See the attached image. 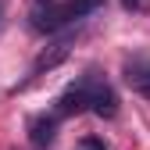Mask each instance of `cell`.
<instances>
[{
    "label": "cell",
    "instance_id": "277c9868",
    "mask_svg": "<svg viewBox=\"0 0 150 150\" xmlns=\"http://www.w3.org/2000/svg\"><path fill=\"white\" fill-rule=\"evenodd\" d=\"M79 111H89V97H86L82 79L75 82V86H68L57 97V115H79Z\"/></svg>",
    "mask_w": 150,
    "mask_h": 150
},
{
    "label": "cell",
    "instance_id": "52a82bcc",
    "mask_svg": "<svg viewBox=\"0 0 150 150\" xmlns=\"http://www.w3.org/2000/svg\"><path fill=\"white\" fill-rule=\"evenodd\" d=\"M143 4H146V0H122L125 11H143Z\"/></svg>",
    "mask_w": 150,
    "mask_h": 150
},
{
    "label": "cell",
    "instance_id": "7a4b0ae2",
    "mask_svg": "<svg viewBox=\"0 0 150 150\" xmlns=\"http://www.w3.org/2000/svg\"><path fill=\"white\" fill-rule=\"evenodd\" d=\"M82 86H86V97H89V111H93V115H100V118H115L118 115V97H115V89L107 86L104 75L86 71L82 75Z\"/></svg>",
    "mask_w": 150,
    "mask_h": 150
},
{
    "label": "cell",
    "instance_id": "8992f818",
    "mask_svg": "<svg viewBox=\"0 0 150 150\" xmlns=\"http://www.w3.org/2000/svg\"><path fill=\"white\" fill-rule=\"evenodd\" d=\"M125 82L132 86L139 97L150 100V64H146V61H132V64H129V68H125Z\"/></svg>",
    "mask_w": 150,
    "mask_h": 150
},
{
    "label": "cell",
    "instance_id": "5b68a950",
    "mask_svg": "<svg viewBox=\"0 0 150 150\" xmlns=\"http://www.w3.org/2000/svg\"><path fill=\"white\" fill-rule=\"evenodd\" d=\"M54 136H57V118H47V115L29 118V143L32 146H50Z\"/></svg>",
    "mask_w": 150,
    "mask_h": 150
},
{
    "label": "cell",
    "instance_id": "6da1fadb",
    "mask_svg": "<svg viewBox=\"0 0 150 150\" xmlns=\"http://www.w3.org/2000/svg\"><path fill=\"white\" fill-rule=\"evenodd\" d=\"M100 4H104V0H64V4H54V7H47L40 18H36V29L54 32V29H61L68 22H79V18L93 14Z\"/></svg>",
    "mask_w": 150,
    "mask_h": 150
},
{
    "label": "cell",
    "instance_id": "ba28073f",
    "mask_svg": "<svg viewBox=\"0 0 150 150\" xmlns=\"http://www.w3.org/2000/svg\"><path fill=\"white\" fill-rule=\"evenodd\" d=\"M82 146H86V150H107L100 139H82Z\"/></svg>",
    "mask_w": 150,
    "mask_h": 150
},
{
    "label": "cell",
    "instance_id": "9c48e42d",
    "mask_svg": "<svg viewBox=\"0 0 150 150\" xmlns=\"http://www.w3.org/2000/svg\"><path fill=\"white\" fill-rule=\"evenodd\" d=\"M0 14H4V0H0Z\"/></svg>",
    "mask_w": 150,
    "mask_h": 150
},
{
    "label": "cell",
    "instance_id": "3957f363",
    "mask_svg": "<svg viewBox=\"0 0 150 150\" xmlns=\"http://www.w3.org/2000/svg\"><path fill=\"white\" fill-rule=\"evenodd\" d=\"M68 54H71V40H57V43H50V47L40 54V57L32 61V71H29V75L36 79V75H43V71H54L57 64L68 61Z\"/></svg>",
    "mask_w": 150,
    "mask_h": 150
}]
</instances>
